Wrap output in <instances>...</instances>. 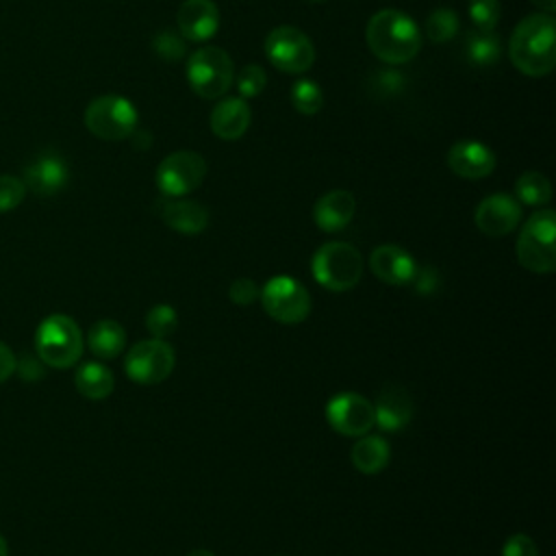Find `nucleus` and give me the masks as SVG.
<instances>
[{"label": "nucleus", "mask_w": 556, "mask_h": 556, "mask_svg": "<svg viewBox=\"0 0 556 556\" xmlns=\"http://www.w3.org/2000/svg\"><path fill=\"white\" fill-rule=\"evenodd\" d=\"M515 252L528 271L552 274L556 269V213L552 208H541L526 219Z\"/></svg>", "instance_id": "3"}, {"label": "nucleus", "mask_w": 556, "mask_h": 556, "mask_svg": "<svg viewBox=\"0 0 556 556\" xmlns=\"http://www.w3.org/2000/svg\"><path fill=\"white\" fill-rule=\"evenodd\" d=\"M365 39L374 56L389 65H400L417 56L421 35L410 15L397 9H382L374 13L365 28Z\"/></svg>", "instance_id": "2"}, {"label": "nucleus", "mask_w": 556, "mask_h": 556, "mask_svg": "<svg viewBox=\"0 0 556 556\" xmlns=\"http://www.w3.org/2000/svg\"><path fill=\"white\" fill-rule=\"evenodd\" d=\"M187 80L200 98H219L230 89L235 80L232 59L222 48H200L187 59Z\"/></svg>", "instance_id": "7"}, {"label": "nucleus", "mask_w": 556, "mask_h": 556, "mask_svg": "<svg viewBox=\"0 0 556 556\" xmlns=\"http://www.w3.org/2000/svg\"><path fill=\"white\" fill-rule=\"evenodd\" d=\"M24 193H26V187L22 178L0 174V213L13 211L24 200Z\"/></svg>", "instance_id": "33"}, {"label": "nucleus", "mask_w": 556, "mask_h": 556, "mask_svg": "<svg viewBox=\"0 0 556 556\" xmlns=\"http://www.w3.org/2000/svg\"><path fill=\"white\" fill-rule=\"evenodd\" d=\"M467 13L478 30H495L502 13L500 0H469Z\"/></svg>", "instance_id": "30"}, {"label": "nucleus", "mask_w": 556, "mask_h": 556, "mask_svg": "<svg viewBox=\"0 0 556 556\" xmlns=\"http://www.w3.org/2000/svg\"><path fill=\"white\" fill-rule=\"evenodd\" d=\"M0 556H9V545H7L2 534H0Z\"/></svg>", "instance_id": "42"}, {"label": "nucleus", "mask_w": 556, "mask_h": 556, "mask_svg": "<svg viewBox=\"0 0 556 556\" xmlns=\"http://www.w3.org/2000/svg\"><path fill=\"white\" fill-rule=\"evenodd\" d=\"M502 556H539V549H536V543L528 534L517 532V534L508 536V541L504 543Z\"/></svg>", "instance_id": "35"}, {"label": "nucleus", "mask_w": 556, "mask_h": 556, "mask_svg": "<svg viewBox=\"0 0 556 556\" xmlns=\"http://www.w3.org/2000/svg\"><path fill=\"white\" fill-rule=\"evenodd\" d=\"M291 104L302 115H313L324 106V93L315 80L302 78L291 87Z\"/></svg>", "instance_id": "27"}, {"label": "nucleus", "mask_w": 556, "mask_h": 556, "mask_svg": "<svg viewBox=\"0 0 556 556\" xmlns=\"http://www.w3.org/2000/svg\"><path fill=\"white\" fill-rule=\"evenodd\" d=\"M152 50L156 56H161L165 61H180L187 52V43H185L182 35H178L174 30H161L152 39Z\"/></svg>", "instance_id": "31"}, {"label": "nucleus", "mask_w": 556, "mask_h": 556, "mask_svg": "<svg viewBox=\"0 0 556 556\" xmlns=\"http://www.w3.org/2000/svg\"><path fill=\"white\" fill-rule=\"evenodd\" d=\"M156 211L172 230L182 235H198L208 226V211L195 200L163 198L156 204Z\"/></svg>", "instance_id": "19"}, {"label": "nucleus", "mask_w": 556, "mask_h": 556, "mask_svg": "<svg viewBox=\"0 0 556 556\" xmlns=\"http://www.w3.org/2000/svg\"><path fill=\"white\" fill-rule=\"evenodd\" d=\"M376 426L384 432H397L413 419V400L408 391L397 384L384 387L374 402Z\"/></svg>", "instance_id": "18"}, {"label": "nucleus", "mask_w": 556, "mask_h": 556, "mask_svg": "<svg viewBox=\"0 0 556 556\" xmlns=\"http://www.w3.org/2000/svg\"><path fill=\"white\" fill-rule=\"evenodd\" d=\"M176 22L185 39L206 41L219 28V11L213 0H185L178 9Z\"/></svg>", "instance_id": "17"}, {"label": "nucleus", "mask_w": 556, "mask_h": 556, "mask_svg": "<svg viewBox=\"0 0 556 556\" xmlns=\"http://www.w3.org/2000/svg\"><path fill=\"white\" fill-rule=\"evenodd\" d=\"M74 384L80 395H85L89 400H104L113 393L115 378L109 367L91 361V363H83L78 367V371L74 376Z\"/></svg>", "instance_id": "24"}, {"label": "nucleus", "mask_w": 556, "mask_h": 556, "mask_svg": "<svg viewBox=\"0 0 556 556\" xmlns=\"http://www.w3.org/2000/svg\"><path fill=\"white\" fill-rule=\"evenodd\" d=\"M35 350L37 358L50 367H72L83 354V332L72 317L50 315L35 332Z\"/></svg>", "instance_id": "5"}, {"label": "nucleus", "mask_w": 556, "mask_h": 556, "mask_svg": "<svg viewBox=\"0 0 556 556\" xmlns=\"http://www.w3.org/2000/svg\"><path fill=\"white\" fill-rule=\"evenodd\" d=\"M178 326V313L169 304H156L146 315V328L152 339H167Z\"/></svg>", "instance_id": "29"}, {"label": "nucleus", "mask_w": 556, "mask_h": 556, "mask_svg": "<svg viewBox=\"0 0 556 556\" xmlns=\"http://www.w3.org/2000/svg\"><path fill=\"white\" fill-rule=\"evenodd\" d=\"M402 85H404V78L395 72H382L376 83V87H384L382 93H395L402 89Z\"/></svg>", "instance_id": "38"}, {"label": "nucleus", "mask_w": 556, "mask_h": 556, "mask_svg": "<svg viewBox=\"0 0 556 556\" xmlns=\"http://www.w3.org/2000/svg\"><path fill=\"white\" fill-rule=\"evenodd\" d=\"M326 419L343 437H363L376 426L374 404L354 391L334 395L326 404Z\"/></svg>", "instance_id": "12"}, {"label": "nucleus", "mask_w": 556, "mask_h": 556, "mask_svg": "<svg viewBox=\"0 0 556 556\" xmlns=\"http://www.w3.org/2000/svg\"><path fill=\"white\" fill-rule=\"evenodd\" d=\"M67 163L54 152H43L24 165L22 182L37 195H54L67 185Z\"/></svg>", "instance_id": "14"}, {"label": "nucleus", "mask_w": 556, "mask_h": 556, "mask_svg": "<svg viewBox=\"0 0 556 556\" xmlns=\"http://www.w3.org/2000/svg\"><path fill=\"white\" fill-rule=\"evenodd\" d=\"M541 13H554L556 11V0H530Z\"/></svg>", "instance_id": "40"}, {"label": "nucleus", "mask_w": 556, "mask_h": 556, "mask_svg": "<svg viewBox=\"0 0 556 556\" xmlns=\"http://www.w3.org/2000/svg\"><path fill=\"white\" fill-rule=\"evenodd\" d=\"M252 113L243 98H224L211 111V130L224 141L239 139L250 126Z\"/></svg>", "instance_id": "21"}, {"label": "nucleus", "mask_w": 556, "mask_h": 556, "mask_svg": "<svg viewBox=\"0 0 556 556\" xmlns=\"http://www.w3.org/2000/svg\"><path fill=\"white\" fill-rule=\"evenodd\" d=\"M176 352L165 339L137 341L124 358L126 376L137 384H159L174 371Z\"/></svg>", "instance_id": "9"}, {"label": "nucleus", "mask_w": 556, "mask_h": 556, "mask_svg": "<svg viewBox=\"0 0 556 556\" xmlns=\"http://www.w3.org/2000/svg\"><path fill=\"white\" fill-rule=\"evenodd\" d=\"M389 458H391L389 443L378 434L356 437V443L350 450L352 465L365 476H376L378 471H382L389 465Z\"/></svg>", "instance_id": "22"}, {"label": "nucleus", "mask_w": 556, "mask_h": 556, "mask_svg": "<svg viewBox=\"0 0 556 556\" xmlns=\"http://www.w3.org/2000/svg\"><path fill=\"white\" fill-rule=\"evenodd\" d=\"M265 56L287 74H302L315 61V46L300 28L276 26L265 37Z\"/></svg>", "instance_id": "11"}, {"label": "nucleus", "mask_w": 556, "mask_h": 556, "mask_svg": "<svg viewBox=\"0 0 556 556\" xmlns=\"http://www.w3.org/2000/svg\"><path fill=\"white\" fill-rule=\"evenodd\" d=\"M87 345L98 358H115L126 345V330L115 319H100L89 328Z\"/></svg>", "instance_id": "23"}, {"label": "nucleus", "mask_w": 556, "mask_h": 556, "mask_svg": "<svg viewBox=\"0 0 556 556\" xmlns=\"http://www.w3.org/2000/svg\"><path fill=\"white\" fill-rule=\"evenodd\" d=\"M510 63L526 76H545L556 65V22L552 13L523 17L508 39Z\"/></svg>", "instance_id": "1"}, {"label": "nucleus", "mask_w": 556, "mask_h": 556, "mask_svg": "<svg viewBox=\"0 0 556 556\" xmlns=\"http://www.w3.org/2000/svg\"><path fill=\"white\" fill-rule=\"evenodd\" d=\"M458 33V15L452 9H434L426 20V35L434 43L450 41Z\"/></svg>", "instance_id": "28"}, {"label": "nucleus", "mask_w": 556, "mask_h": 556, "mask_svg": "<svg viewBox=\"0 0 556 556\" xmlns=\"http://www.w3.org/2000/svg\"><path fill=\"white\" fill-rule=\"evenodd\" d=\"M15 354L13 350L0 341V382H4L15 371Z\"/></svg>", "instance_id": "37"}, {"label": "nucleus", "mask_w": 556, "mask_h": 556, "mask_svg": "<svg viewBox=\"0 0 556 556\" xmlns=\"http://www.w3.org/2000/svg\"><path fill=\"white\" fill-rule=\"evenodd\" d=\"M356 211V200L345 189H332L324 193L313 206V219L324 232H339L343 230Z\"/></svg>", "instance_id": "20"}, {"label": "nucleus", "mask_w": 556, "mask_h": 556, "mask_svg": "<svg viewBox=\"0 0 556 556\" xmlns=\"http://www.w3.org/2000/svg\"><path fill=\"white\" fill-rule=\"evenodd\" d=\"M206 176V161L193 150L167 154L154 174V182L165 198H182L198 189Z\"/></svg>", "instance_id": "10"}, {"label": "nucleus", "mask_w": 556, "mask_h": 556, "mask_svg": "<svg viewBox=\"0 0 556 556\" xmlns=\"http://www.w3.org/2000/svg\"><path fill=\"white\" fill-rule=\"evenodd\" d=\"M410 285L415 287L417 293L426 295V293H434V289L439 287V274L434 267H417L415 276L410 280Z\"/></svg>", "instance_id": "36"}, {"label": "nucleus", "mask_w": 556, "mask_h": 556, "mask_svg": "<svg viewBox=\"0 0 556 556\" xmlns=\"http://www.w3.org/2000/svg\"><path fill=\"white\" fill-rule=\"evenodd\" d=\"M515 195L519 204L543 206L552 200V185L541 172H523L515 180Z\"/></svg>", "instance_id": "26"}, {"label": "nucleus", "mask_w": 556, "mask_h": 556, "mask_svg": "<svg viewBox=\"0 0 556 556\" xmlns=\"http://www.w3.org/2000/svg\"><path fill=\"white\" fill-rule=\"evenodd\" d=\"M465 54L478 67H489L500 59V37L495 30H478L473 28L465 37Z\"/></svg>", "instance_id": "25"}, {"label": "nucleus", "mask_w": 556, "mask_h": 556, "mask_svg": "<svg viewBox=\"0 0 556 556\" xmlns=\"http://www.w3.org/2000/svg\"><path fill=\"white\" fill-rule=\"evenodd\" d=\"M313 2H324V0H313Z\"/></svg>", "instance_id": "43"}, {"label": "nucleus", "mask_w": 556, "mask_h": 556, "mask_svg": "<svg viewBox=\"0 0 556 556\" xmlns=\"http://www.w3.org/2000/svg\"><path fill=\"white\" fill-rule=\"evenodd\" d=\"M261 289L252 278H237L228 289V298L237 306H250L258 298Z\"/></svg>", "instance_id": "34"}, {"label": "nucleus", "mask_w": 556, "mask_h": 556, "mask_svg": "<svg viewBox=\"0 0 556 556\" xmlns=\"http://www.w3.org/2000/svg\"><path fill=\"white\" fill-rule=\"evenodd\" d=\"M265 313L287 326L300 324L311 313V295L306 287L291 276H274L258 293Z\"/></svg>", "instance_id": "8"}, {"label": "nucleus", "mask_w": 556, "mask_h": 556, "mask_svg": "<svg viewBox=\"0 0 556 556\" xmlns=\"http://www.w3.org/2000/svg\"><path fill=\"white\" fill-rule=\"evenodd\" d=\"M15 369L22 371V378H24L26 371H30L28 378H33V380H35V378H41V374H43L41 367H39V363H37L33 356H26L22 363H15Z\"/></svg>", "instance_id": "39"}, {"label": "nucleus", "mask_w": 556, "mask_h": 556, "mask_svg": "<svg viewBox=\"0 0 556 556\" xmlns=\"http://www.w3.org/2000/svg\"><path fill=\"white\" fill-rule=\"evenodd\" d=\"M311 271L324 289L334 293L350 291L363 276V256L352 243L328 241L313 254Z\"/></svg>", "instance_id": "4"}, {"label": "nucleus", "mask_w": 556, "mask_h": 556, "mask_svg": "<svg viewBox=\"0 0 556 556\" xmlns=\"http://www.w3.org/2000/svg\"><path fill=\"white\" fill-rule=\"evenodd\" d=\"M369 269L378 280L391 287H402V285H410L417 263L404 248L384 243L374 248V252L369 254Z\"/></svg>", "instance_id": "15"}, {"label": "nucleus", "mask_w": 556, "mask_h": 556, "mask_svg": "<svg viewBox=\"0 0 556 556\" xmlns=\"http://www.w3.org/2000/svg\"><path fill=\"white\" fill-rule=\"evenodd\" d=\"M139 122V113L130 100L122 96H98L85 109V126L104 141L128 139Z\"/></svg>", "instance_id": "6"}, {"label": "nucleus", "mask_w": 556, "mask_h": 556, "mask_svg": "<svg viewBox=\"0 0 556 556\" xmlns=\"http://www.w3.org/2000/svg\"><path fill=\"white\" fill-rule=\"evenodd\" d=\"M473 219L480 232L489 237H504L519 226L521 204L508 193H493L476 206Z\"/></svg>", "instance_id": "13"}, {"label": "nucleus", "mask_w": 556, "mask_h": 556, "mask_svg": "<svg viewBox=\"0 0 556 556\" xmlns=\"http://www.w3.org/2000/svg\"><path fill=\"white\" fill-rule=\"evenodd\" d=\"M267 85V76L263 72V67L250 63L245 65L239 74H237V89L241 98H254L258 96Z\"/></svg>", "instance_id": "32"}, {"label": "nucleus", "mask_w": 556, "mask_h": 556, "mask_svg": "<svg viewBox=\"0 0 556 556\" xmlns=\"http://www.w3.org/2000/svg\"><path fill=\"white\" fill-rule=\"evenodd\" d=\"M447 167L460 178L478 180L495 169V154L480 141L463 139L447 150Z\"/></svg>", "instance_id": "16"}, {"label": "nucleus", "mask_w": 556, "mask_h": 556, "mask_svg": "<svg viewBox=\"0 0 556 556\" xmlns=\"http://www.w3.org/2000/svg\"><path fill=\"white\" fill-rule=\"evenodd\" d=\"M187 556H215V554H213V552H208V549H204V547H198V549L189 552Z\"/></svg>", "instance_id": "41"}]
</instances>
